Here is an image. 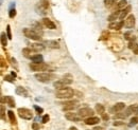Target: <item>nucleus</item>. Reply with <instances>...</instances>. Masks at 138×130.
<instances>
[{"mask_svg": "<svg viewBox=\"0 0 138 130\" xmlns=\"http://www.w3.org/2000/svg\"><path fill=\"white\" fill-rule=\"evenodd\" d=\"M22 33L25 37H28L29 39H32V40H40L41 35H42V32H38L34 29H28V28L23 29Z\"/></svg>", "mask_w": 138, "mask_h": 130, "instance_id": "f257e3e1", "label": "nucleus"}, {"mask_svg": "<svg viewBox=\"0 0 138 130\" xmlns=\"http://www.w3.org/2000/svg\"><path fill=\"white\" fill-rule=\"evenodd\" d=\"M74 91L71 88H63L55 92V96L57 98H71L74 95Z\"/></svg>", "mask_w": 138, "mask_h": 130, "instance_id": "f03ea898", "label": "nucleus"}, {"mask_svg": "<svg viewBox=\"0 0 138 130\" xmlns=\"http://www.w3.org/2000/svg\"><path fill=\"white\" fill-rule=\"evenodd\" d=\"M34 77L40 83H50L52 79L55 78V75L52 74V73H47V72H40V73H36L34 75Z\"/></svg>", "mask_w": 138, "mask_h": 130, "instance_id": "7ed1b4c3", "label": "nucleus"}, {"mask_svg": "<svg viewBox=\"0 0 138 130\" xmlns=\"http://www.w3.org/2000/svg\"><path fill=\"white\" fill-rule=\"evenodd\" d=\"M70 84H72V79L71 78H66V77H65V78H62V79H58V81L54 82L53 86L55 87L57 90H59V89L66 88V86L70 85Z\"/></svg>", "mask_w": 138, "mask_h": 130, "instance_id": "20e7f679", "label": "nucleus"}, {"mask_svg": "<svg viewBox=\"0 0 138 130\" xmlns=\"http://www.w3.org/2000/svg\"><path fill=\"white\" fill-rule=\"evenodd\" d=\"M77 114L81 118H88L93 116V110L88 108V107H85V108H81L79 111H77Z\"/></svg>", "mask_w": 138, "mask_h": 130, "instance_id": "39448f33", "label": "nucleus"}, {"mask_svg": "<svg viewBox=\"0 0 138 130\" xmlns=\"http://www.w3.org/2000/svg\"><path fill=\"white\" fill-rule=\"evenodd\" d=\"M17 113H18V115L21 118H23V119H31V118H33L32 111L27 109V108H19L18 110H17Z\"/></svg>", "mask_w": 138, "mask_h": 130, "instance_id": "423d86ee", "label": "nucleus"}, {"mask_svg": "<svg viewBox=\"0 0 138 130\" xmlns=\"http://www.w3.org/2000/svg\"><path fill=\"white\" fill-rule=\"evenodd\" d=\"M30 68H31L32 71H37V72L49 70V66L47 64H45V63H41V64H34V63H32V64H30Z\"/></svg>", "mask_w": 138, "mask_h": 130, "instance_id": "0eeeda50", "label": "nucleus"}, {"mask_svg": "<svg viewBox=\"0 0 138 130\" xmlns=\"http://www.w3.org/2000/svg\"><path fill=\"white\" fill-rule=\"evenodd\" d=\"M63 105V109L65 111H70L73 110L77 107V101H69V102H65L62 104Z\"/></svg>", "mask_w": 138, "mask_h": 130, "instance_id": "6e6552de", "label": "nucleus"}, {"mask_svg": "<svg viewBox=\"0 0 138 130\" xmlns=\"http://www.w3.org/2000/svg\"><path fill=\"white\" fill-rule=\"evenodd\" d=\"M135 25V16L134 15H128L127 18L124 20V27L127 29H132Z\"/></svg>", "mask_w": 138, "mask_h": 130, "instance_id": "1a4fd4ad", "label": "nucleus"}, {"mask_svg": "<svg viewBox=\"0 0 138 130\" xmlns=\"http://www.w3.org/2000/svg\"><path fill=\"white\" fill-rule=\"evenodd\" d=\"M65 117L68 119V121H72V122H79L81 119V117L79 116L77 113H73V112H67L65 113Z\"/></svg>", "mask_w": 138, "mask_h": 130, "instance_id": "9d476101", "label": "nucleus"}, {"mask_svg": "<svg viewBox=\"0 0 138 130\" xmlns=\"http://www.w3.org/2000/svg\"><path fill=\"white\" fill-rule=\"evenodd\" d=\"M125 108V104L124 103H117L116 105H114V107L110 108V112L111 113H117V112L122 111Z\"/></svg>", "mask_w": 138, "mask_h": 130, "instance_id": "9b49d317", "label": "nucleus"}, {"mask_svg": "<svg viewBox=\"0 0 138 130\" xmlns=\"http://www.w3.org/2000/svg\"><path fill=\"white\" fill-rule=\"evenodd\" d=\"M132 113H138V104H134V105H131L126 110H125V114L126 116L131 115Z\"/></svg>", "mask_w": 138, "mask_h": 130, "instance_id": "f8f14e48", "label": "nucleus"}, {"mask_svg": "<svg viewBox=\"0 0 138 130\" xmlns=\"http://www.w3.org/2000/svg\"><path fill=\"white\" fill-rule=\"evenodd\" d=\"M42 22H44L45 27L48 28V29H50V30H55L56 29L55 23L52 20H50L49 18H44V19H42Z\"/></svg>", "mask_w": 138, "mask_h": 130, "instance_id": "ddd939ff", "label": "nucleus"}, {"mask_svg": "<svg viewBox=\"0 0 138 130\" xmlns=\"http://www.w3.org/2000/svg\"><path fill=\"white\" fill-rule=\"evenodd\" d=\"M124 25V21L123 20H121V21H119V22H116V21H114V22H110L109 23V29H113V30H120L122 27Z\"/></svg>", "mask_w": 138, "mask_h": 130, "instance_id": "4468645a", "label": "nucleus"}, {"mask_svg": "<svg viewBox=\"0 0 138 130\" xmlns=\"http://www.w3.org/2000/svg\"><path fill=\"white\" fill-rule=\"evenodd\" d=\"M100 122V118L97 117V116H91V117H88L85 119V124L86 125H96Z\"/></svg>", "mask_w": 138, "mask_h": 130, "instance_id": "2eb2a0df", "label": "nucleus"}, {"mask_svg": "<svg viewBox=\"0 0 138 130\" xmlns=\"http://www.w3.org/2000/svg\"><path fill=\"white\" fill-rule=\"evenodd\" d=\"M120 14H121V11H120V10H117L116 12H114L111 15H109V16H108L107 20H108V21H110V22L116 21V19L118 18V17H120Z\"/></svg>", "mask_w": 138, "mask_h": 130, "instance_id": "dca6fc26", "label": "nucleus"}, {"mask_svg": "<svg viewBox=\"0 0 138 130\" xmlns=\"http://www.w3.org/2000/svg\"><path fill=\"white\" fill-rule=\"evenodd\" d=\"M30 49L33 52H40L45 49V47H44V45H40V43H33V45H31Z\"/></svg>", "mask_w": 138, "mask_h": 130, "instance_id": "f3484780", "label": "nucleus"}, {"mask_svg": "<svg viewBox=\"0 0 138 130\" xmlns=\"http://www.w3.org/2000/svg\"><path fill=\"white\" fill-rule=\"evenodd\" d=\"M45 45H47L49 48H52V49H58L59 48V43L55 40H46Z\"/></svg>", "mask_w": 138, "mask_h": 130, "instance_id": "a211bd4d", "label": "nucleus"}, {"mask_svg": "<svg viewBox=\"0 0 138 130\" xmlns=\"http://www.w3.org/2000/svg\"><path fill=\"white\" fill-rule=\"evenodd\" d=\"M131 10H132V6H131V5H127L125 8H123V10L121 11V14H120V17H119V18L121 19V20H123V19H124V17H125L126 15L130 14Z\"/></svg>", "mask_w": 138, "mask_h": 130, "instance_id": "6ab92c4d", "label": "nucleus"}, {"mask_svg": "<svg viewBox=\"0 0 138 130\" xmlns=\"http://www.w3.org/2000/svg\"><path fill=\"white\" fill-rule=\"evenodd\" d=\"M22 54H23V56L25 57V58H32L34 55H32L33 54V51L30 49V48H24L23 50H22Z\"/></svg>", "mask_w": 138, "mask_h": 130, "instance_id": "aec40b11", "label": "nucleus"}, {"mask_svg": "<svg viewBox=\"0 0 138 130\" xmlns=\"http://www.w3.org/2000/svg\"><path fill=\"white\" fill-rule=\"evenodd\" d=\"M32 62L34 64H41V63H44V58H42V56L40 54H36V55H34L32 58Z\"/></svg>", "mask_w": 138, "mask_h": 130, "instance_id": "412c9836", "label": "nucleus"}, {"mask_svg": "<svg viewBox=\"0 0 138 130\" xmlns=\"http://www.w3.org/2000/svg\"><path fill=\"white\" fill-rule=\"evenodd\" d=\"M16 94L21 95V96H28V92L23 87H17L16 88Z\"/></svg>", "mask_w": 138, "mask_h": 130, "instance_id": "4be33fe9", "label": "nucleus"}, {"mask_svg": "<svg viewBox=\"0 0 138 130\" xmlns=\"http://www.w3.org/2000/svg\"><path fill=\"white\" fill-rule=\"evenodd\" d=\"M96 111L98 112L99 114L103 115L105 113V108H104V106H103V105H101V104H97V105H96Z\"/></svg>", "mask_w": 138, "mask_h": 130, "instance_id": "5701e85b", "label": "nucleus"}, {"mask_svg": "<svg viewBox=\"0 0 138 130\" xmlns=\"http://www.w3.org/2000/svg\"><path fill=\"white\" fill-rule=\"evenodd\" d=\"M5 103H6V105H8L10 107H15V101L12 96H5Z\"/></svg>", "mask_w": 138, "mask_h": 130, "instance_id": "b1692460", "label": "nucleus"}, {"mask_svg": "<svg viewBox=\"0 0 138 130\" xmlns=\"http://www.w3.org/2000/svg\"><path fill=\"white\" fill-rule=\"evenodd\" d=\"M127 6V1L126 0H121V1H119L117 3V8L118 10H123Z\"/></svg>", "mask_w": 138, "mask_h": 130, "instance_id": "393cba45", "label": "nucleus"}, {"mask_svg": "<svg viewBox=\"0 0 138 130\" xmlns=\"http://www.w3.org/2000/svg\"><path fill=\"white\" fill-rule=\"evenodd\" d=\"M116 0H104V5L107 7V8H110L113 7L114 5H116Z\"/></svg>", "mask_w": 138, "mask_h": 130, "instance_id": "a878e982", "label": "nucleus"}, {"mask_svg": "<svg viewBox=\"0 0 138 130\" xmlns=\"http://www.w3.org/2000/svg\"><path fill=\"white\" fill-rule=\"evenodd\" d=\"M7 115H8V117H10V121H11V123L12 124H14V125H16V117H15V114H14V112L13 111H7Z\"/></svg>", "mask_w": 138, "mask_h": 130, "instance_id": "bb28decb", "label": "nucleus"}, {"mask_svg": "<svg viewBox=\"0 0 138 130\" xmlns=\"http://www.w3.org/2000/svg\"><path fill=\"white\" fill-rule=\"evenodd\" d=\"M7 35H5V33H1V45L5 47L7 45Z\"/></svg>", "mask_w": 138, "mask_h": 130, "instance_id": "cd10ccee", "label": "nucleus"}, {"mask_svg": "<svg viewBox=\"0 0 138 130\" xmlns=\"http://www.w3.org/2000/svg\"><path fill=\"white\" fill-rule=\"evenodd\" d=\"M133 37H134V35H133L131 32H127V33L124 34V38H125L126 40H130V41H131V40L133 39Z\"/></svg>", "mask_w": 138, "mask_h": 130, "instance_id": "c85d7f7f", "label": "nucleus"}, {"mask_svg": "<svg viewBox=\"0 0 138 130\" xmlns=\"http://www.w3.org/2000/svg\"><path fill=\"white\" fill-rule=\"evenodd\" d=\"M8 16H10V18H14L16 16V10L15 8H10V11H8Z\"/></svg>", "mask_w": 138, "mask_h": 130, "instance_id": "c756f323", "label": "nucleus"}, {"mask_svg": "<svg viewBox=\"0 0 138 130\" xmlns=\"http://www.w3.org/2000/svg\"><path fill=\"white\" fill-rule=\"evenodd\" d=\"M6 35L8 39H12V34H11V27L10 25H6Z\"/></svg>", "mask_w": 138, "mask_h": 130, "instance_id": "7c9ffc66", "label": "nucleus"}, {"mask_svg": "<svg viewBox=\"0 0 138 130\" xmlns=\"http://www.w3.org/2000/svg\"><path fill=\"white\" fill-rule=\"evenodd\" d=\"M114 117L115 118H125L126 114H125V112H124V113H118V114H115Z\"/></svg>", "mask_w": 138, "mask_h": 130, "instance_id": "2f4dec72", "label": "nucleus"}, {"mask_svg": "<svg viewBox=\"0 0 138 130\" xmlns=\"http://www.w3.org/2000/svg\"><path fill=\"white\" fill-rule=\"evenodd\" d=\"M4 79H5L6 82H10V83H13V82H14V81H13V79H14V77H13L12 75H6V76L4 77Z\"/></svg>", "mask_w": 138, "mask_h": 130, "instance_id": "473e14b6", "label": "nucleus"}, {"mask_svg": "<svg viewBox=\"0 0 138 130\" xmlns=\"http://www.w3.org/2000/svg\"><path fill=\"white\" fill-rule=\"evenodd\" d=\"M137 123H138V116H135V117H133V118L131 119L130 125L133 126V125H135V124H137Z\"/></svg>", "mask_w": 138, "mask_h": 130, "instance_id": "72a5a7b5", "label": "nucleus"}, {"mask_svg": "<svg viewBox=\"0 0 138 130\" xmlns=\"http://www.w3.org/2000/svg\"><path fill=\"white\" fill-rule=\"evenodd\" d=\"M4 113H5V111H4V106H3V105H1V119H2V121H5Z\"/></svg>", "mask_w": 138, "mask_h": 130, "instance_id": "f704fd0d", "label": "nucleus"}, {"mask_svg": "<svg viewBox=\"0 0 138 130\" xmlns=\"http://www.w3.org/2000/svg\"><path fill=\"white\" fill-rule=\"evenodd\" d=\"M34 109H35V110L38 112V114H40V113H42V112H44V109L40 108V107H38V106H34Z\"/></svg>", "mask_w": 138, "mask_h": 130, "instance_id": "c9c22d12", "label": "nucleus"}, {"mask_svg": "<svg viewBox=\"0 0 138 130\" xmlns=\"http://www.w3.org/2000/svg\"><path fill=\"white\" fill-rule=\"evenodd\" d=\"M32 129L33 130H39V125L37 123H33L32 124Z\"/></svg>", "mask_w": 138, "mask_h": 130, "instance_id": "e433bc0d", "label": "nucleus"}, {"mask_svg": "<svg viewBox=\"0 0 138 130\" xmlns=\"http://www.w3.org/2000/svg\"><path fill=\"white\" fill-rule=\"evenodd\" d=\"M49 119H50V117H49V115H48V114L44 115V117H42V123H44V124H46V123L48 122Z\"/></svg>", "mask_w": 138, "mask_h": 130, "instance_id": "4c0bfd02", "label": "nucleus"}, {"mask_svg": "<svg viewBox=\"0 0 138 130\" xmlns=\"http://www.w3.org/2000/svg\"><path fill=\"white\" fill-rule=\"evenodd\" d=\"M102 118L104 119V121H108V119H109V116H108V115H107L106 113H104V114L102 115Z\"/></svg>", "mask_w": 138, "mask_h": 130, "instance_id": "58836bf2", "label": "nucleus"}, {"mask_svg": "<svg viewBox=\"0 0 138 130\" xmlns=\"http://www.w3.org/2000/svg\"><path fill=\"white\" fill-rule=\"evenodd\" d=\"M122 125H124L123 122H115L114 123V126H122Z\"/></svg>", "mask_w": 138, "mask_h": 130, "instance_id": "ea45409f", "label": "nucleus"}, {"mask_svg": "<svg viewBox=\"0 0 138 130\" xmlns=\"http://www.w3.org/2000/svg\"><path fill=\"white\" fill-rule=\"evenodd\" d=\"M11 60H12V65H13V66H15V68L17 69V64H16V60H15L14 58H12Z\"/></svg>", "mask_w": 138, "mask_h": 130, "instance_id": "a19ab883", "label": "nucleus"}, {"mask_svg": "<svg viewBox=\"0 0 138 130\" xmlns=\"http://www.w3.org/2000/svg\"><path fill=\"white\" fill-rule=\"evenodd\" d=\"M92 130H104V128H102V127H99V126H97V127H94Z\"/></svg>", "mask_w": 138, "mask_h": 130, "instance_id": "79ce46f5", "label": "nucleus"}, {"mask_svg": "<svg viewBox=\"0 0 138 130\" xmlns=\"http://www.w3.org/2000/svg\"><path fill=\"white\" fill-rule=\"evenodd\" d=\"M69 130H77L75 127H70V128H69Z\"/></svg>", "mask_w": 138, "mask_h": 130, "instance_id": "37998d69", "label": "nucleus"}, {"mask_svg": "<svg viewBox=\"0 0 138 130\" xmlns=\"http://www.w3.org/2000/svg\"><path fill=\"white\" fill-rule=\"evenodd\" d=\"M11 75H12V76H13V77H14V78H15V77H16V74H15V73H14V72H12V73H11Z\"/></svg>", "mask_w": 138, "mask_h": 130, "instance_id": "c03bdc74", "label": "nucleus"}]
</instances>
